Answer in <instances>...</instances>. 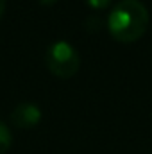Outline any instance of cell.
Wrapping results in <instances>:
<instances>
[{"label":"cell","mask_w":152,"mask_h":154,"mask_svg":"<svg viewBox=\"0 0 152 154\" xmlns=\"http://www.w3.org/2000/svg\"><path fill=\"white\" fill-rule=\"evenodd\" d=\"M149 20V9L141 0H120L109 11L108 27L114 39L131 43L145 34Z\"/></svg>","instance_id":"1"},{"label":"cell","mask_w":152,"mask_h":154,"mask_svg":"<svg viewBox=\"0 0 152 154\" xmlns=\"http://www.w3.org/2000/svg\"><path fill=\"white\" fill-rule=\"evenodd\" d=\"M45 61H47L48 70L61 79H68V77L75 75L79 66H81L79 52L72 43H68L65 39H57V41L48 45L47 54H45Z\"/></svg>","instance_id":"2"},{"label":"cell","mask_w":152,"mask_h":154,"mask_svg":"<svg viewBox=\"0 0 152 154\" xmlns=\"http://www.w3.org/2000/svg\"><path fill=\"white\" fill-rule=\"evenodd\" d=\"M41 109L38 104L34 102H20L18 106H14V109L11 111L9 120L11 124H14L16 127L27 129V127H34L38 125L41 120Z\"/></svg>","instance_id":"3"},{"label":"cell","mask_w":152,"mask_h":154,"mask_svg":"<svg viewBox=\"0 0 152 154\" xmlns=\"http://www.w3.org/2000/svg\"><path fill=\"white\" fill-rule=\"evenodd\" d=\"M11 143H13L11 131H9V127L0 120V154L7 152V151H9V147H11Z\"/></svg>","instance_id":"4"},{"label":"cell","mask_w":152,"mask_h":154,"mask_svg":"<svg viewBox=\"0 0 152 154\" xmlns=\"http://www.w3.org/2000/svg\"><path fill=\"white\" fill-rule=\"evenodd\" d=\"M88 4H90V7H93V9H104V7H108L109 4H111V0H86Z\"/></svg>","instance_id":"5"},{"label":"cell","mask_w":152,"mask_h":154,"mask_svg":"<svg viewBox=\"0 0 152 154\" xmlns=\"http://www.w3.org/2000/svg\"><path fill=\"white\" fill-rule=\"evenodd\" d=\"M93 25H95V29L100 27V18H99V16H88V20H86V27H88L90 31H93Z\"/></svg>","instance_id":"6"},{"label":"cell","mask_w":152,"mask_h":154,"mask_svg":"<svg viewBox=\"0 0 152 154\" xmlns=\"http://www.w3.org/2000/svg\"><path fill=\"white\" fill-rule=\"evenodd\" d=\"M4 11H5V0H0V18L4 14Z\"/></svg>","instance_id":"7"},{"label":"cell","mask_w":152,"mask_h":154,"mask_svg":"<svg viewBox=\"0 0 152 154\" xmlns=\"http://www.w3.org/2000/svg\"><path fill=\"white\" fill-rule=\"evenodd\" d=\"M39 2H41L43 5H52V4H56L57 0H39Z\"/></svg>","instance_id":"8"}]
</instances>
